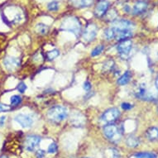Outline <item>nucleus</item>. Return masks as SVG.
Segmentation results:
<instances>
[{"label":"nucleus","mask_w":158,"mask_h":158,"mask_svg":"<svg viewBox=\"0 0 158 158\" xmlns=\"http://www.w3.org/2000/svg\"><path fill=\"white\" fill-rule=\"evenodd\" d=\"M45 154H46L45 151L41 150V149L37 151V152H36V157H37V158H43V157H44Z\"/></svg>","instance_id":"nucleus-32"},{"label":"nucleus","mask_w":158,"mask_h":158,"mask_svg":"<svg viewBox=\"0 0 158 158\" xmlns=\"http://www.w3.org/2000/svg\"><path fill=\"white\" fill-rule=\"evenodd\" d=\"M121 107H122L123 109H124V110H129V109H132V105L129 103H123L121 104Z\"/></svg>","instance_id":"nucleus-31"},{"label":"nucleus","mask_w":158,"mask_h":158,"mask_svg":"<svg viewBox=\"0 0 158 158\" xmlns=\"http://www.w3.org/2000/svg\"><path fill=\"white\" fill-rule=\"evenodd\" d=\"M156 89H158V75L157 77H156Z\"/></svg>","instance_id":"nucleus-37"},{"label":"nucleus","mask_w":158,"mask_h":158,"mask_svg":"<svg viewBox=\"0 0 158 158\" xmlns=\"http://www.w3.org/2000/svg\"><path fill=\"white\" fill-rule=\"evenodd\" d=\"M114 61L113 60H109V61H107L104 65V68L105 70H113V68H114Z\"/></svg>","instance_id":"nucleus-27"},{"label":"nucleus","mask_w":158,"mask_h":158,"mask_svg":"<svg viewBox=\"0 0 158 158\" xmlns=\"http://www.w3.org/2000/svg\"><path fill=\"white\" fill-rule=\"evenodd\" d=\"M27 89V85L23 83V82H21V83L18 84V91L20 92V93H22V94L24 93V92L26 91Z\"/></svg>","instance_id":"nucleus-29"},{"label":"nucleus","mask_w":158,"mask_h":158,"mask_svg":"<svg viewBox=\"0 0 158 158\" xmlns=\"http://www.w3.org/2000/svg\"><path fill=\"white\" fill-rule=\"evenodd\" d=\"M83 88H84V89H85V90L89 91L91 89V84L89 83V81H85V82L84 83Z\"/></svg>","instance_id":"nucleus-33"},{"label":"nucleus","mask_w":158,"mask_h":158,"mask_svg":"<svg viewBox=\"0 0 158 158\" xmlns=\"http://www.w3.org/2000/svg\"><path fill=\"white\" fill-rule=\"evenodd\" d=\"M60 55V52H59V51L56 49H54V50H52V51H50V52H48L46 54V56H47V60H54V59H56L58 56Z\"/></svg>","instance_id":"nucleus-21"},{"label":"nucleus","mask_w":158,"mask_h":158,"mask_svg":"<svg viewBox=\"0 0 158 158\" xmlns=\"http://www.w3.org/2000/svg\"><path fill=\"white\" fill-rule=\"evenodd\" d=\"M148 3L144 0H138L137 3H135L132 8V13L134 15H139L142 14L148 9Z\"/></svg>","instance_id":"nucleus-12"},{"label":"nucleus","mask_w":158,"mask_h":158,"mask_svg":"<svg viewBox=\"0 0 158 158\" xmlns=\"http://www.w3.org/2000/svg\"><path fill=\"white\" fill-rule=\"evenodd\" d=\"M103 130H104V136L109 141H111L112 143H118V142H120L121 138H122V132L118 126H117L116 124H114L112 123L105 125Z\"/></svg>","instance_id":"nucleus-3"},{"label":"nucleus","mask_w":158,"mask_h":158,"mask_svg":"<svg viewBox=\"0 0 158 158\" xmlns=\"http://www.w3.org/2000/svg\"><path fill=\"white\" fill-rule=\"evenodd\" d=\"M14 120L24 128L31 127L32 123H33L32 118L30 115H27V114H18L14 118Z\"/></svg>","instance_id":"nucleus-9"},{"label":"nucleus","mask_w":158,"mask_h":158,"mask_svg":"<svg viewBox=\"0 0 158 158\" xmlns=\"http://www.w3.org/2000/svg\"><path fill=\"white\" fill-rule=\"evenodd\" d=\"M147 94H148V91H147V88H146V86L144 84L143 85H140L138 86V88L136 90V96H137V98H142V99H144L147 95Z\"/></svg>","instance_id":"nucleus-18"},{"label":"nucleus","mask_w":158,"mask_h":158,"mask_svg":"<svg viewBox=\"0 0 158 158\" xmlns=\"http://www.w3.org/2000/svg\"><path fill=\"white\" fill-rule=\"evenodd\" d=\"M36 30L38 33L45 35V34H47L48 32V31H49V27L44 23H38L36 26Z\"/></svg>","instance_id":"nucleus-20"},{"label":"nucleus","mask_w":158,"mask_h":158,"mask_svg":"<svg viewBox=\"0 0 158 158\" xmlns=\"http://www.w3.org/2000/svg\"><path fill=\"white\" fill-rule=\"evenodd\" d=\"M8 109H9V107H8V105H5V104H0V113H1V112L8 111Z\"/></svg>","instance_id":"nucleus-34"},{"label":"nucleus","mask_w":158,"mask_h":158,"mask_svg":"<svg viewBox=\"0 0 158 158\" xmlns=\"http://www.w3.org/2000/svg\"><path fill=\"white\" fill-rule=\"evenodd\" d=\"M136 158H156V155L152 152H138L135 154Z\"/></svg>","instance_id":"nucleus-22"},{"label":"nucleus","mask_w":158,"mask_h":158,"mask_svg":"<svg viewBox=\"0 0 158 158\" xmlns=\"http://www.w3.org/2000/svg\"><path fill=\"white\" fill-rule=\"evenodd\" d=\"M132 36V32L130 30H115V37L114 38L116 39L117 41L121 42V41H123V40L131 38Z\"/></svg>","instance_id":"nucleus-14"},{"label":"nucleus","mask_w":158,"mask_h":158,"mask_svg":"<svg viewBox=\"0 0 158 158\" xmlns=\"http://www.w3.org/2000/svg\"><path fill=\"white\" fill-rule=\"evenodd\" d=\"M47 9L51 12H56L59 9V3L57 1H52L47 4Z\"/></svg>","instance_id":"nucleus-24"},{"label":"nucleus","mask_w":158,"mask_h":158,"mask_svg":"<svg viewBox=\"0 0 158 158\" xmlns=\"http://www.w3.org/2000/svg\"><path fill=\"white\" fill-rule=\"evenodd\" d=\"M68 117V110L66 108L63 106H54L51 108L47 112V118L50 121L53 123H59L62 122Z\"/></svg>","instance_id":"nucleus-1"},{"label":"nucleus","mask_w":158,"mask_h":158,"mask_svg":"<svg viewBox=\"0 0 158 158\" xmlns=\"http://www.w3.org/2000/svg\"><path fill=\"white\" fill-rule=\"evenodd\" d=\"M120 117L119 109L117 108H111V109H107L102 115V120L104 122L112 123L115 122Z\"/></svg>","instance_id":"nucleus-6"},{"label":"nucleus","mask_w":158,"mask_h":158,"mask_svg":"<svg viewBox=\"0 0 158 158\" xmlns=\"http://www.w3.org/2000/svg\"><path fill=\"white\" fill-rule=\"evenodd\" d=\"M57 151V145L56 143H52L50 144V146L48 147V153L50 154H52V153H55Z\"/></svg>","instance_id":"nucleus-28"},{"label":"nucleus","mask_w":158,"mask_h":158,"mask_svg":"<svg viewBox=\"0 0 158 158\" xmlns=\"http://www.w3.org/2000/svg\"><path fill=\"white\" fill-rule=\"evenodd\" d=\"M109 8V2L108 0H100L98 1L97 5L94 9V15L97 18H102L104 17L108 12Z\"/></svg>","instance_id":"nucleus-8"},{"label":"nucleus","mask_w":158,"mask_h":158,"mask_svg":"<svg viewBox=\"0 0 158 158\" xmlns=\"http://www.w3.org/2000/svg\"><path fill=\"white\" fill-rule=\"evenodd\" d=\"M131 78H132V74L129 70H127L118 80V84L120 85H125L129 83L130 81H131Z\"/></svg>","instance_id":"nucleus-16"},{"label":"nucleus","mask_w":158,"mask_h":158,"mask_svg":"<svg viewBox=\"0 0 158 158\" xmlns=\"http://www.w3.org/2000/svg\"><path fill=\"white\" fill-rule=\"evenodd\" d=\"M111 151V158H119L120 154L118 152V151L116 150V149H110Z\"/></svg>","instance_id":"nucleus-30"},{"label":"nucleus","mask_w":158,"mask_h":158,"mask_svg":"<svg viewBox=\"0 0 158 158\" xmlns=\"http://www.w3.org/2000/svg\"><path fill=\"white\" fill-rule=\"evenodd\" d=\"M97 31L98 28L96 25L93 23H90L85 27V29L83 32V38L85 40L86 42H91L95 38L96 35H97Z\"/></svg>","instance_id":"nucleus-10"},{"label":"nucleus","mask_w":158,"mask_h":158,"mask_svg":"<svg viewBox=\"0 0 158 158\" xmlns=\"http://www.w3.org/2000/svg\"><path fill=\"white\" fill-rule=\"evenodd\" d=\"M157 56H158V55H157Z\"/></svg>","instance_id":"nucleus-39"},{"label":"nucleus","mask_w":158,"mask_h":158,"mask_svg":"<svg viewBox=\"0 0 158 158\" xmlns=\"http://www.w3.org/2000/svg\"><path fill=\"white\" fill-rule=\"evenodd\" d=\"M103 50H104V46L98 45V46H97V47L92 51V52H91V56H98L99 54H101L102 52H103Z\"/></svg>","instance_id":"nucleus-26"},{"label":"nucleus","mask_w":158,"mask_h":158,"mask_svg":"<svg viewBox=\"0 0 158 158\" xmlns=\"http://www.w3.org/2000/svg\"><path fill=\"white\" fill-rule=\"evenodd\" d=\"M70 121H71V123L76 126V127H81V126H83L85 124V118L80 113L72 114Z\"/></svg>","instance_id":"nucleus-15"},{"label":"nucleus","mask_w":158,"mask_h":158,"mask_svg":"<svg viewBox=\"0 0 158 158\" xmlns=\"http://www.w3.org/2000/svg\"><path fill=\"white\" fill-rule=\"evenodd\" d=\"M69 3L75 8H85L93 4L94 0H69Z\"/></svg>","instance_id":"nucleus-13"},{"label":"nucleus","mask_w":158,"mask_h":158,"mask_svg":"<svg viewBox=\"0 0 158 158\" xmlns=\"http://www.w3.org/2000/svg\"><path fill=\"white\" fill-rule=\"evenodd\" d=\"M104 36L105 38L108 40H112L113 38L115 37V30L113 27H109L104 31Z\"/></svg>","instance_id":"nucleus-23"},{"label":"nucleus","mask_w":158,"mask_h":158,"mask_svg":"<svg viewBox=\"0 0 158 158\" xmlns=\"http://www.w3.org/2000/svg\"><path fill=\"white\" fill-rule=\"evenodd\" d=\"M60 29L63 31H67L72 32L77 36L81 32V23L80 20L75 17H68L62 22Z\"/></svg>","instance_id":"nucleus-2"},{"label":"nucleus","mask_w":158,"mask_h":158,"mask_svg":"<svg viewBox=\"0 0 158 158\" xmlns=\"http://www.w3.org/2000/svg\"><path fill=\"white\" fill-rule=\"evenodd\" d=\"M3 65L7 70L13 71L20 66V60L17 57L7 56L3 60Z\"/></svg>","instance_id":"nucleus-11"},{"label":"nucleus","mask_w":158,"mask_h":158,"mask_svg":"<svg viewBox=\"0 0 158 158\" xmlns=\"http://www.w3.org/2000/svg\"><path fill=\"white\" fill-rule=\"evenodd\" d=\"M0 158H7L6 156H2V157H0Z\"/></svg>","instance_id":"nucleus-38"},{"label":"nucleus","mask_w":158,"mask_h":158,"mask_svg":"<svg viewBox=\"0 0 158 158\" xmlns=\"http://www.w3.org/2000/svg\"><path fill=\"white\" fill-rule=\"evenodd\" d=\"M5 119H6V117L5 116H2L0 117V127H2L4 124V123H5Z\"/></svg>","instance_id":"nucleus-35"},{"label":"nucleus","mask_w":158,"mask_h":158,"mask_svg":"<svg viewBox=\"0 0 158 158\" xmlns=\"http://www.w3.org/2000/svg\"><path fill=\"white\" fill-rule=\"evenodd\" d=\"M123 10H124L126 13H128V12H130V7H129V6H127V5L124 6V8H123Z\"/></svg>","instance_id":"nucleus-36"},{"label":"nucleus","mask_w":158,"mask_h":158,"mask_svg":"<svg viewBox=\"0 0 158 158\" xmlns=\"http://www.w3.org/2000/svg\"><path fill=\"white\" fill-rule=\"evenodd\" d=\"M132 49V42L131 40H128V39L121 41L117 47V50H118L119 56L123 60H126L130 56V53H131Z\"/></svg>","instance_id":"nucleus-4"},{"label":"nucleus","mask_w":158,"mask_h":158,"mask_svg":"<svg viewBox=\"0 0 158 158\" xmlns=\"http://www.w3.org/2000/svg\"><path fill=\"white\" fill-rule=\"evenodd\" d=\"M41 140H42L41 137H38V136H36V135L28 136L26 138L25 144H24L26 150L29 151V152H33L38 147V145L41 143Z\"/></svg>","instance_id":"nucleus-7"},{"label":"nucleus","mask_w":158,"mask_h":158,"mask_svg":"<svg viewBox=\"0 0 158 158\" xmlns=\"http://www.w3.org/2000/svg\"><path fill=\"white\" fill-rule=\"evenodd\" d=\"M22 102V98L19 95H13L11 97L10 103L12 106H18Z\"/></svg>","instance_id":"nucleus-25"},{"label":"nucleus","mask_w":158,"mask_h":158,"mask_svg":"<svg viewBox=\"0 0 158 158\" xmlns=\"http://www.w3.org/2000/svg\"><path fill=\"white\" fill-rule=\"evenodd\" d=\"M134 23L127 19H117L112 22V27L115 30H130L134 28Z\"/></svg>","instance_id":"nucleus-5"},{"label":"nucleus","mask_w":158,"mask_h":158,"mask_svg":"<svg viewBox=\"0 0 158 158\" xmlns=\"http://www.w3.org/2000/svg\"><path fill=\"white\" fill-rule=\"evenodd\" d=\"M127 144L130 148H136L139 144V139L133 135H131L127 138Z\"/></svg>","instance_id":"nucleus-19"},{"label":"nucleus","mask_w":158,"mask_h":158,"mask_svg":"<svg viewBox=\"0 0 158 158\" xmlns=\"http://www.w3.org/2000/svg\"><path fill=\"white\" fill-rule=\"evenodd\" d=\"M147 137L150 141H155L158 139V129L156 127H150L147 132Z\"/></svg>","instance_id":"nucleus-17"}]
</instances>
